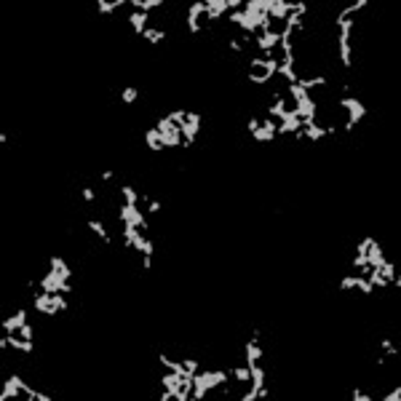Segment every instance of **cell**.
Returning a JSON list of instances; mask_svg holds the SVG:
<instances>
[{"label":"cell","instance_id":"ab89813d","mask_svg":"<svg viewBox=\"0 0 401 401\" xmlns=\"http://www.w3.org/2000/svg\"><path fill=\"white\" fill-rule=\"evenodd\" d=\"M185 115H188V110H171V113L166 115V118H169L171 123H176V126H182V123H185Z\"/></svg>","mask_w":401,"mask_h":401},{"label":"cell","instance_id":"7bdbcfd3","mask_svg":"<svg viewBox=\"0 0 401 401\" xmlns=\"http://www.w3.org/2000/svg\"><path fill=\"white\" fill-rule=\"evenodd\" d=\"M350 398L353 401H372V393H367V390H361V388H353L350 390Z\"/></svg>","mask_w":401,"mask_h":401},{"label":"cell","instance_id":"7402d4cb","mask_svg":"<svg viewBox=\"0 0 401 401\" xmlns=\"http://www.w3.org/2000/svg\"><path fill=\"white\" fill-rule=\"evenodd\" d=\"M147 16H150V14H145V11H131V14H128V24H131V30L137 35H142L147 30Z\"/></svg>","mask_w":401,"mask_h":401},{"label":"cell","instance_id":"7a4b0ae2","mask_svg":"<svg viewBox=\"0 0 401 401\" xmlns=\"http://www.w3.org/2000/svg\"><path fill=\"white\" fill-rule=\"evenodd\" d=\"M230 377V372L214 369V372H195L193 375V398H206L209 390L214 388H225V382Z\"/></svg>","mask_w":401,"mask_h":401},{"label":"cell","instance_id":"60d3db41","mask_svg":"<svg viewBox=\"0 0 401 401\" xmlns=\"http://www.w3.org/2000/svg\"><path fill=\"white\" fill-rule=\"evenodd\" d=\"M356 278H359V276H342V278H340V289H342V292L356 289Z\"/></svg>","mask_w":401,"mask_h":401},{"label":"cell","instance_id":"b9f144b4","mask_svg":"<svg viewBox=\"0 0 401 401\" xmlns=\"http://www.w3.org/2000/svg\"><path fill=\"white\" fill-rule=\"evenodd\" d=\"M246 80H249V83H254V86H268V83H270V80L262 75V72H249Z\"/></svg>","mask_w":401,"mask_h":401},{"label":"cell","instance_id":"816d5d0a","mask_svg":"<svg viewBox=\"0 0 401 401\" xmlns=\"http://www.w3.org/2000/svg\"><path fill=\"white\" fill-rule=\"evenodd\" d=\"M228 49L230 51H244V46H241V40H228Z\"/></svg>","mask_w":401,"mask_h":401},{"label":"cell","instance_id":"30bf717a","mask_svg":"<svg viewBox=\"0 0 401 401\" xmlns=\"http://www.w3.org/2000/svg\"><path fill=\"white\" fill-rule=\"evenodd\" d=\"M201 16H206V0H198V3H193V6L188 8V14H185L188 32H193V35L201 32Z\"/></svg>","mask_w":401,"mask_h":401},{"label":"cell","instance_id":"ba28073f","mask_svg":"<svg viewBox=\"0 0 401 401\" xmlns=\"http://www.w3.org/2000/svg\"><path fill=\"white\" fill-rule=\"evenodd\" d=\"M276 137H278V120L270 118V115L259 118V128L251 134V139H254V142H273Z\"/></svg>","mask_w":401,"mask_h":401},{"label":"cell","instance_id":"6f0895ef","mask_svg":"<svg viewBox=\"0 0 401 401\" xmlns=\"http://www.w3.org/2000/svg\"><path fill=\"white\" fill-rule=\"evenodd\" d=\"M6 348H8V334H6V337H0V350H6Z\"/></svg>","mask_w":401,"mask_h":401},{"label":"cell","instance_id":"d590c367","mask_svg":"<svg viewBox=\"0 0 401 401\" xmlns=\"http://www.w3.org/2000/svg\"><path fill=\"white\" fill-rule=\"evenodd\" d=\"M51 300H54V307H57L59 313H67V310H70L67 294H62V292H57V294H51Z\"/></svg>","mask_w":401,"mask_h":401},{"label":"cell","instance_id":"bcb514c9","mask_svg":"<svg viewBox=\"0 0 401 401\" xmlns=\"http://www.w3.org/2000/svg\"><path fill=\"white\" fill-rule=\"evenodd\" d=\"M19 337H24V340H32V337H35V326H32V324H24L22 329H19Z\"/></svg>","mask_w":401,"mask_h":401},{"label":"cell","instance_id":"7dc6e473","mask_svg":"<svg viewBox=\"0 0 401 401\" xmlns=\"http://www.w3.org/2000/svg\"><path fill=\"white\" fill-rule=\"evenodd\" d=\"M382 401H401V385H396L390 393H385L382 396Z\"/></svg>","mask_w":401,"mask_h":401},{"label":"cell","instance_id":"f6af8a7d","mask_svg":"<svg viewBox=\"0 0 401 401\" xmlns=\"http://www.w3.org/2000/svg\"><path fill=\"white\" fill-rule=\"evenodd\" d=\"M372 241H375V238H372V236H367V238H361L359 244H356V254H367V249H369V244H372Z\"/></svg>","mask_w":401,"mask_h":401},{"label":"cell","instance_id":"d6986e66","mask_svg":"<svg viewBox=\"0 0 401 401\" xmlns=\"http://www.w3.org/2000/svg\"><path fill=\"white\" fill-rule=\"evenodd\" d=\"M182 382H185V375H176V372H166V375H161V385L166 388V390H171V393L176 396V390L182 388Z\"/></svg>","mask_w":401,"mask_h":401},{"label":"cell","instance_id":"e575fe53","mask_svg":"<svg viewBox=\"0 0 401 401\" xmlns=\"http://www.w3.org/2000/svg\"><path fill=\"white\" fill-rule=\"evenodd\" d=\"M377 270L382 273V278H385L388 284H390V281H393V278L398 276V273H396V265H393V262H388V259H385V262H382V265H380Z\"/></svg>","mask_w":401,"mask_h":401},{"label":"cell","instance_id":"ffe728a7","mask_svg":"<svg viewBox=\"0 0 401 401\" xmlns=\"http://www.w3.org/2000/svg\"><path fill=\"white\" fill-rule=\"evenodd\" d=\"M120 6H128V0H97V3H94L97 14H102V16H107V14H115Z\"/></svg>","mask_w":401,"mask_h":401},{"label":"cell","instance_id":"ee69618b","mask_svg":"<svg viewBox=\"0 0 401 401\" xmlns=\"http://www.w3.org/2000/svg\"><path fill=\"white\" fill-rule=\"evenodd\" d=\"M380 348L385 350V356H396V353H398V348H396V345L390 342L388 337H385V340H380Z\"/></svg>","mask_w":401,"mask_h":401},{"label":"cell","instance_id":"4fadbf2b","mask_svg":"<svg viewBox=\"0 0 401 401\" xmlns=\"http://www.w3.org/2000/svg\"><path fill=\"white\" fill-rule=\"evenodd\" d=\"M32 307H35L38 313H43V316H51V319L59 313L57 307H54V300H51L49 292H35V297H32Z\"/></svg>","mask_w":401,"mask_h":401},{"label":"cell","instance_id":"cb8c5ba5","mask_svg":"<svg viewBox=\"0 0 401 401\" xmlns=\"http://www.w3.org/2000/svg\"><path fill=\"white\" fill-rule=\"evenodd\" d=\"M289 110V105H286V99L284 97H278V99H273V105H270L268 110H265V115H270V118H276V120H281L284 118V113Z\"/></svg>","mask_w":401,"mask_h":401},{"label":"cell","instance_id":"74e56055","mask_svg":"<svg viewBox=\"0 0 401 401\" xmlns=\"http://www.w3.org/2000/svg\"><path fill=\"white\" fill-rule=\"evenodd\" d=\"M182 364H185V372H188V375H185V377H193L195 372L201 369V361H198V359H185Z\"/></svg>","mask_w":401,"mask_h":401},{"label":"cell","instance_id":"c3c4849f","mask_svg":"<svg viewBox=\"0 0 401 401\" xmlns=\"http://www.w3.org/2000/svg\"><path fill=\"white\" fill-rule=\"evenodd\" d=\"M257 128H259V118H257V115H251V118L246 120V131H249V134H254Z\"/></svg>","mask_w":401,"mask_h":401},{"label":"cell","instance_id":"1f68e13d","mask_svg":"<svg viewBox=\"0 0 401 401\" xmlns=\"http://www.w3.org/2000/svg\"><path fill=\"white\" fill-rule=\"evenodd\" d=\"M142 38L150 43V46H158V43H163L166 40V30H145L142 32Z\"/></svg>","mask_w":401,"mask_h":401},{"label":"cell","instance_id":"8fae6325","mask_svg":"<svg viewBox=\"0 0 401 401\" xmlns=\"http://www.w3.org/2000/svg\"><path fill=\"white\" fill-rule=\"evenodd\" d=\"M278 64H281V59H276V57H270V59L254 57V59L249 62V67H251V70H262V75H265L268 80H273V78L278 75Z\"/></svg>","mask_w":401,"mask_h":401},{"label":"cell","instance_id":"e0dca14e","mask_svg":"<svg viewBox=\"0 0 401 401\" xmlns=\"http://www.w3.org/2000/svg\"><path fill=\"white\" fill-rule=\"evenodd\" d=\"M228 11H230L228 0H206V19L209 22H219Z\"/></svg>","mask_w":401,"mask_h":401},{"label":"cell","instance_id":"4dcf8cb0","mask_svg":"<svg viewBox=\"0 0 401 401\" xmlns=\"http://www.w3.org/2000/svg\"><path fill=\"white\" fill-rule=\"evenodd\" d=\"M278 75H281L284 80H289V86L300 80V75H297V72H294V67H292V64H284V62L278 64Z\"/></svg>","mask_w":401,"mask_h":401},{"label":"cell","instance_id":"277c9868","mask_svg":"<svg viewBox=\"0 0 401 401\" xmlns=\"http://www.w3.org/2000/svg\"><path fill=\"white\" fill-rule=\"evenodd\" d=\"M118 219L123 222V225H131V228H139V230H147L150 228V222H147V217L142 211H139V206H131V203H120L118 209Z\"/></svg>","mask_w":401,"mask_h":401},{"label":"cell","instance_id":"484cf974","mask_svg":"<svg viewBox=\"0 0 401 401\" xmlns=\"http://www.w3.org/2000/svg\"><path fill=\"white\" fill-rule=\"evenodd\" d=\"M128 6H131L134 11H145V14H150L153 8H161V6H163V0H128Z\"/></svg>","mask_w":401,"mask_h":401},{"label":"cell","instance_id":"d6a6232c","mask_svg":"<svg viewBox=\"0 0 401 401\" xmlns=\"http://www.w3.org/2000/svg\"><path fill=\"white\" fill-rule=\"evenodd\" d=\"M120 195H123V203H131V206L139 203V193L131 188V185H120Z\"/></svg>","mask_w":401,"mask_h":401},{"label":"cell","instance_id":"f1b7e54d","mask_svg":"<svg viewBox=\"0 0 401 401\" xmlns=\"http://www.w3.org/2000/svg\"><path fill=\"white\" fill-rule=\"evenodd\" d=\"M88 230L94 233V236H99L105 244H110V233H107V228H105V222H99V219H88Z\"/></svg>","mask_w":401,"mask_h":401},{"label":"cell","instance_id":"6da1fadb","mask_svg":"<svg viewBox=\"0 0 401 401\" xmlns=\"http://www.w3.org/2000/svg\"><path fill=\"white\" fill-rule=\"evenodd\" d=\"M286 94L292 97L294 110H297V113H300V118H302V126L316 123V115H319V105H316V99L307 94V91H302L300 86H297V83L286 86Z\"/></svg>","mask_w":401,"mask_h":401},{"label":"cell","instance_id":"8992f818","mask_svg":"<svg viewBox=\"0 0 401 401\" xmlns=\"http://www.w3.org/2000/svg\"><path fill=\"white\" fill-rule=\"evenodd\" d=\"M40 292H49V294H57V292H62V294H70L72 292V286H70V281H64V278L57 273V270H49L43 278H40Z\"/></svg>","mask_w":401,"mask_h":401},{"label":"cell","instance_id":"7c38bea8","mask_svg":"<svg viewBox=\"0 0 401 401\" xmlns=\"http://www.w3.org/2000/svg\"><path fill=\"white\" fill-rule=\"evenodd\" d=\"M265 356V350L259 348V332H254V337H251L246 345H244V359H246V367H254L259 364Z\"/></svg>","mask_w":401,"mask_h":401},{"label":"cell","instance_id":"603a6c76","mask_svg":"<svg viewBox=\"0 0 401 401\" xmlns=\"http://www.w3.org/2000/svg\"><path fill=\"white\" fill-rule=\"evenodd\" d=\"M145 145H147V150H150V153H161L163 150V147H161V134H158L155 126L145 131Z\"/></svg>","mask_w":401,"mask_h":401},{"label":"cell","instance_id":"8d00e7d4","mask_svg":"<svg viewBox=\"0 0 401 401\" xmlns=\"http://www.w3.org/2000/svg\"><path fill=\"white\" fill-rule=\"evenodd\" d=\"M137 99H139V91L134 86H126L123 91H120V102H123V105H134Z\"/></svg>","mask_w":401,"mask_h":401},{"label":"cell","instance_id":"4316f807","mask_svg":"<svg viewBox=\"0 0 401 401\" xmlns=\"http://www.w3.org/2000/svg\"><path fill=\"white\" fill-rule=\"evenodd\" d=\"M297 86H300L302 91H310V88H321V86H326V75H313V78H300V80H297Z\"/></svg>","mask_w":401,"mask_h":401},{"label":"cell","instance_id":"db71d44e","mask_svg":"<svg viewBox=\"0 0 401 401\" xmlns=\"http://www.w3.org/2000/svg\"><path fill=\"white\" fill-rule=\"evenodd\" d=\"M171 398H174V393H171V390H166V388H163V393L158 396V401H171Z\"/></svg>","mask_w":401,"mask_h":401},{"label":"cell","instance_id":"9a60e30c","mask_svg":"<svg viewBox=\"0 0 401 401\" xmlns=\"http://www.w3.org/2000/svg\"><path fill=\"white\" fill-rule=\"evenodd\" d=\"M27 324V307H19L14 316H8V319H3V329H6V334H19V329Z\"/></svg>","mask_w":401,"mask_h":401},{"label":"cell","instance_id":"9f6ffc18","mask_svg":"<svg viewBox=\"0 0 401 401\" xmlns=\"http://www.w3.org/2000/svg\"><path fill=\"white\" fill-rule=\"evenodd\" d=\"M113 176H115V171H110V169H107V171H102V180H105V182H110Z\"/></svg>","mask_w":401,"mask_h":401},{"label":"cell","instance_id":"44dd1931","mask_svg":"<svg viewBox=\"0 0 401 401\" xmlns=\"http://www.w3.org/2000/svg\"><path fill=\"white\" fill-rule=\"evenodd\" d=\"M49 265H51V270H57V273L64 278V281H72V268L64 262V259L59 257V254H54L51 259H49Z\"/></svg>","mask_w":401,"mask_h":401},{"label":"cell","instance_id":"3957f363","mask_svg":"<svg viewBox=\"0 0 401 401\" xmlns=\"http://www.w3.org/2000/svg\"><path fill=\"white\" fill-rule=\"evenodd\" d=\"M340 107L345 110V113H348V120H345V131H356V126L361 123L364 118H367V105H364L361 99H356V97H342L340 99Z\"/></svg>","mask_w":401,"mask_h":401},{"label":"cell","instance_id":"5b68a950","mask_svg":"<svg viewBox=\"0 0 401 401\" xmlns=\"http://www.w3.org/2000/svg\"><path fill=\"white\" fill-rule=\"evenodd\" d=\"M201 115L198 113H190L188 110V115H185V123L180 126V131H182V150H188V147H193V142L198 139V131H201Z\"/></svg>","mask_w":401,"mask_h":401},{"label":"cell","instance_id":"52a82bcc","mask_svg":"<svg viewBox=\"0 0 401 401\" xmlns=\"http://www.w3.org/2000/svg\"><path fill=\"white\" fill-rule=\"evenodd\" d=\"M254 43H257V49L265 54V59H270V57H276V49H278V43H281V35H278V30L257 32Z\"/></svg>","mask_w":401,"mask_h":401},{"label":"cell","instance_id":"2e32d148","mask_svg":"<svg viewBox=\"0 0 401 401\" xmlns=\"http://www.w3.org/2000/svg\"><path fill=\"white\" fill-rule=\"evenodd\" d=\"M16 396H24L22 393V385H19V375H8V380L3 382V393H0V401H8V398H16Z\"/></svg>","mask_w":401,"mask_h":401},{"label":"cell","instance_id":"5bb4252c","mask_svg":"<svg viewBox=\"0 0 401 401\" xmlns=\"http://www.w3.org/2000/svg\"><path fill=\"white\" fill-rule=\"evenodd\" d=\"M292 11H294V3H289V0H273L268 16H270V22H286V16Z\"/></svg>","mask_w":401,"mask_h":401},{"label":"cell","instance_id":"f5cc1de1","mask_svg":"<svg viewBox=\"0 0 401 401\" xmlns=\"http://www.w3.org/2000/svg\"><path fill=\"white\" fill-rule=\"evenodd\" d=\"M150 268H153V257L142 254V270H150Z\"/></svg>","mask_w":401,"mask_h":401},{"label":"cell","instance_id":"681fc988","mask_svg":"<svg viewBox=\"0 0 401 401\" xmlns=\"http://www.w3.org/2000/svg\"><path fill=\"white\" fill-rule=\"evenodd\" d=\"M161 209H163V203H161V201H153V198H150V203H147V211H150V214H158Z\"/></svg>","mask_w":401,"mask_h":401},{"label":"cell","instance_id":"836d02e7","mask_svg":"<svg viewBox=\"0 0 401 401\" xmlns=\"http://www.w3.org/2000/svg\"><path fill=\"white\" fill-rule=\"evenodd\" d=\"M230 377L236 382H249L251 380V369L249 367H233L230 369Z\"/></svg>","mask_w":401,"mask_h":401},{"label":"cell","instance_id":"11a10c76","mask_svg":"<svg viewBox=\"0 0 401 401\" xmlns=\"http://www.w3.org/2000/svg\"><path fill=\"white\" fill-rule=\"evenodd\" d=\"M241 398H244V401H257L259 396H257V390H249V393H244Z\"/></svg>","mask_w":401,"mask_h":401},{"label":"cell","instance_id":"d4e9b609","mask_svg":"<svg viewBox=\"0 0 401 401\" xmlns=\"http://www.w3.org/2000/svg\"><path fill=\"white\" fill-rule=\"evenodd\" d=\"M302 134L307 142H319V139L326 137V126H319V123H310V126H302Z\"/></svg>","mask_w":401,"mask_h":401},{"label":"cell","instance_id":"83f0119b","mask_svg":"<svg viewBox=\"0 0 401 401\" xmlns=\"http://www.w3.org/2000/svg\"><path fill=\"white\" fill-rule=\"evenodd\" d=\"M155 128H158V131H161V134H174V137H182V131H180V126H176V123H171V120L166 118V115H163V118H158V123H155Z\"/></svg>","mask_w":401,"mask_h":401},{"label":"cell","instance_id":"f35d334b","mask_svg":"<svg viewBox=\"0 0 401 401\" xmlns=\"http://www.w3.org/2000/svg\"><path fill=\"white\" fill-rule=\"evenodd\" d=\"M356 289H359V292H364L367 297H372V292H375V286H372L364 276H359V278H356Z\"/></svg>","mask_w":401,"mask_h":401},{"label":"cell","instance_id":"9c48e42d","mask_svg":"<svg viewBox=\"0 0 401 401\" xmlns=\"http://www.w3.org/2000/svg\"><path fill=\"white\" fill-rule=\"evenodd\" d=\"M300 128H302V118H300V113H297L294 107H289L286 113H284V118L278 120V137H289V134L300 131Z\"/></svg>","mask_w":401,"mask_h":401},{"label":"cell","instance_id":"f907efd6","mask_svg":"<svg viewBox=\"0 0 401 401\" xmlns=\"http://www.w3.org/2000/svg\"><path fill=\"white\" fill-rule=\"evenodd\" d=\"M80 195H83V201H94V198H97L94 188H83V190H80Z\"/></svg>","mask_w":401,"mask_h":401},{"label":"cell","instance_id":"ac0fdd59","mask_svg":"<svg viewBox=\"0 0 401 401\" xmlns=\"http://www.w3.org/2000/svg\"><path fill=\"white\" fill-rule=\"evenodd\" d=\"M364 257H367V265H369V268H380L382 262H385V254H382V246L377 244V241H372Z\"/></svg>","mask_w":401,"mask_h":401},{"label":"cell","instance_id":"f546056e","mask_svg":"<svg viewBox=\"0 0 401 401\" xmlns=\"http://www.w3.org/2000/svg\"><path fill=\"white\" fill-rule=\"evenodd\" d=\"M369 6V0H356V3H350V6H345L342 11L337 14V16H345V19H353V14H359L361 8H367Z\"/></svg>","mask_w":401,"mask_h":401}]
</instances>
